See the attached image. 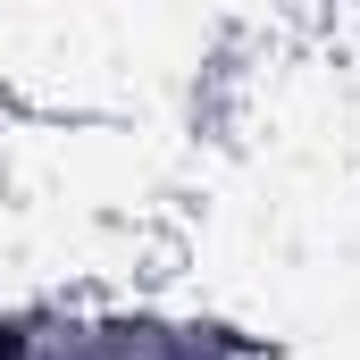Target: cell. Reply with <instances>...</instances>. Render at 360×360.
Listing matches in <instances>:
<instances>
[{
    "instance_id": "cell-1",
    "label": "cell",
    "mask_w": 360,
    "mask_h": 360,
    "mask_svg": "<svg viewBox=\"0 0 360 360\" xmlns=\"http://www.w3.org/2000/svg\"><path fill=\"white\" fill-rule=\"evenodd\" d=\"M0 360H25V352H17V344H0Z\"/></svg>"
}]
</instances>
